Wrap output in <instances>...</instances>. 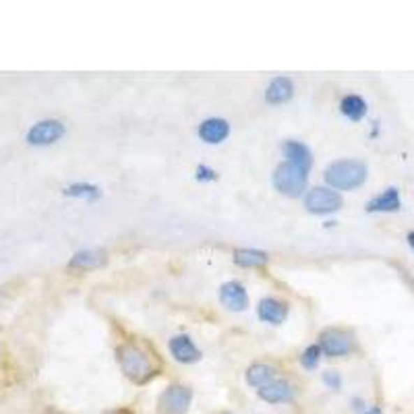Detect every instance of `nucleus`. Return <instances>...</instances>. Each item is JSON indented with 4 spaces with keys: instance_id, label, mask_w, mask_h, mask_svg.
I'll return each instance as SVG.
<instances>
[{
    "instance_id": "f8f14e48",
    "label": "nucleus",
    "mask_w": 414,
    "mask_h": 414,
    "mask_svg": "<svg viewBox=\"0 0 414 414\" xmlns=\"http://www.w3.org/2000/svg\"><path fill=\"white\" fill-rule=\"evenodd\" d=\"M220 298L222 302L230 309V311H244L249 306V296L246 290L242 288V284L238 282H226L220 288Z\"/></svg>"
},
{
    "instance_id": "aec40b11",
    "label": "nucleus",
    "mask_w": 414,
    "mask_h": 414,
    "mask_svg": "<svg viewBox=\"0 0 414 414\" xmlns=\"http://www.w3.org/2000/svg\"><path fill=\"white\" fill-rule=\"evenodd\" d=\"M319 356H321V348H319V344H313V346H309L302 356H300V362H302V367L304 369H315L317 364H319Z\"/></svg>"
},
{
    "instance_id": "9b49d317",
    "label": "nucleus",
    "mask_w": 414,
    "mask_h": 414,
    "mask_svg": "<svg viewBox=\"0 0 414 414\" xmlns=\"http://www.w3.org/2000/svg\"><path fill=\"white\" fill-rule=\"evenodd\" d=\"M259 319L265 321V323H272V325H280L286 315H288V304L276 300V298H263L259 302Z\"/></svg>"
},
{
    "instance_id": "6e6552de",
    "label": "nucleus",
    "mask_w": 414,
    "mask_h": 414,
    "mask_svg": "<svg viewBox=\"0 0 414 414\" xmlns=\"http://www.w3.org/2000/svg\"><path fill=\"white\" fill-rule=\"evenodd\" d=\"M259 398L267 404H286L295 400V385L284 379H274L259 390Z\"/></svg>"
},
{
    "instance_id": "a211bd4d",
    "label": "nucleus",
    "mask_w": 414,
    "mask_h": 414,
    "mask_svg": "<svg viewBox=\"0 0 414 414\" xmlns=\"http://www.w3.org/2000/svg\"><path fill=\"white\" fill-rule=\"evenodd\" d=\"M340 110H342V114H344L346 119L360 120L364 114H367V102H364L360 96L350 94V96L342 98V102H340Z\"/></svg>"
},
{
    "instance_id": "2eb2a0df",
    "label": "nucleus",
    "mask_w": 414,
    "mask_h": 414,
    "mask_svg": "<svg viewBox=\"0 0 414 414\" xmlns=\"http://www.w3.org/2000/svg\"><path fill=\"white\" fill-rule=\"evenodd\" d=\"M293 94H295L293 81H290L288 77H278V79H274L272 85L267 87L265 100H267L269 104H284V102H288V100L293 98Z\"/></svg>"
},
{
    "instance_id": "ddd939ff",
    "label": "nucleus",
    "mask_w": 414,
    "mask_h": 414,
    "mask_svg": "<svg viewBox=\"0 0 414 414\" xmlns=\"http://www.w3.org/2000/svg\"><path fill=\"white\" fill-rule=\"evenodd\" d=\"M402 207V201H400V193L396 186H390L385 188L381 195L373 197L369 203H367V212H398Z\"/></svg>"
},
{
    "instance_id": "39448f33",
    "label": "nucleus",
    "mask_w": 414,
    "mask_h": 414,
    "mask_svg": "<svg viewBox=\"0 0 414 414\" xmlns=\"http://www.w3.org/2000/svg\"><path fill=\"white\" fill-rule=\"evenodd\" d=\"M304 207L311 214H332L342 207V197L325 186H315L304 197Z\"/></svg>"
},
{
    "instance_id": "f03ea898",
    "label": "nucleus",
    "mask_w": 414,
    "mask_h": 414,
    "mask_svg": "<svg viewBox=\"0 0 414 414\" xmlns=\"http://www.w3.org/2000/svg\"><path fill=\"white\" fill-rule=\"evenodd\" d=\"M364 178H367V166L358 160L334 162L325 170L327 184H332L334 188H340V191H350V188L360 186L364 182Z\"/></svg>"
},
{
    "instance_id": "423d86ee",
    "label": "nucleus",
    "mask_w": 414,
    "mask_h": 414,
    "mask_svg": "<svg viewBox=\"0 0 414 414\" xmlns=\"http://www.w3.org/2000/svg\"><path fill=\"white\" fill-rule=\"evenodd\" d=\"M319 348L330 356H346L355 350V340L346 330H325L319 336Z\"/></svg>"
},
{
    "instance_id": "f257e3e1",
    "label": "nucleus",
    "mask_w": 414,
    "mask_h": 414,
    "mask_svg": "<svg viewBox=\"0 0 414 414\" xmlns=\"http://www.w3.org/2000/svg\"><path fill=\"white\" fill-rule=\"evenodd\" d=\"M117 355H119L122 373L137 385H143L158 375V369H160L158 358H156L158 355L147 350L141 344H135V342L120 344Z\"/></svg>"
},
{
    "instance_id": "5701e85b",
    "label": "nucleus",
    "mask_w": 414,
    "mask_h": 414,
    "mask_svg": "<svg viewBox=\"0 0 414 414\" xmlns=\"http://www.w3.org/2000/svg\"><path fill=\"white\" fill-rule=\"evenodd\" d=\"M362 414H381V408L379 406H373V408H367Z\"/></svg>"
},
{
    "instance_id": "20e7f679",
    "label": "nucleus",
    "mask_w": 414,
    "mask_h": 414,
    "mask_svg": "<svg viewBox=\"0 0 414 414\" xmlns=\"http://www.w3.org/2000/svg\"><path fill=\"white\" fill-rule=\"evenodd\" d=\"M193 392L184 385H168L158 398L160 414H184L191 406Z\"/></svg>"
},
{
    "instance_id": "f3484780",
    "label": "nucleus",
    "mask_w": 414,
    "mask_h": 414,
    "mask_svg": "<svg viewBox=\"0 0 414 414\" xmlns=\"http://www.w3.org/2000/svg\"><path fill=\"white\" fill-rule=\"evenodd\" d=\"M104 263H106V253L98 251V249H89V251L77 253L71 259L68 267H73V269H96V267H100Z\"/></svg>"
},
{
    "instance_id": "b1692460",
    "label": "nucleus",
    "mask_w": 414,
    "mask_h": 414,
    "mask_svg": "<svg viewBox=\"0 0 414 414\" xmlns=\"http://www.w3.org/2000/svg\"><path fill=\"white\" fill-rule=\"evenodd\" d=\"M408 244H411V246L414 249V230L411 232V235H408Z\"/></svg>"
},
{
    "instance_id": "7ed1b4c3",
    "label": "nucleus",
    "mask_w": 414,
    "mask_h": 414,
    "mask_svg": "<svg viewBox=\"0 0 414 414\" xmlns=\"http://www.w3.org/2000/svg\"><path fill=\"white\" fill-rule=\"evenodd\" d=\"M274 186L286 197H300L306 188V172L290 164H280L274 172Z\"/></svg>"
},
{
    "instance_id": "6ab92c4d",
    "label": "nucleus",
    "mask_w": 414,
    "mask_h": 414,
    "mask_svg": "<svg viewBox=\"0 0 414 414\" xmlns=\"http://www.w3.org/2000/svg\"><path fill=\"white\" fill-rule=\"evenodd\" d=\"M267 255L263 251H255V249H238L235 253V261L240 267H261L267 263Z\"/></svg>"
},
{
    "instance_id": "4468645a",
    "label": "nucleus",
    "mask_w": 414,
    "mask_h": 414,
    "mask_svg": "<svg viewBox=\"0 0 414 414\" xmlns=\"http://www.w3.org/2000/svg\"><path fill=\"white\" fill-rule=\"evenodd\" d=\"M170 353L177 358L178 362H197L201 358L199 348L188 336H177L170 340Z\"/></svg>"
},
{
    "instance_id": "9d476101",
    "label": "nucleus",
    "mask_w": 414,
    "mask_h": 414,
    "mask_svg": "<svg viewBox=\"0 0 414 414\" xmlns=\"http://www.w3.org/2000/svg\"><path fill=\"white\" fill-rule=\"evenodd\" d=\"M230 133V124L224 119H207L201 122L199 126V137L205 141V143H222Z\"/></svg>"
},
{
    "instance_id": "dca6fc26",
    "label": "nucleus",
    "mask_w": 414,
    "mask_h": 414,
    "mask_svg": "<svg viewBox=\"0 0 414 414\" xmlns=\"http://www.w3.org/2000/svg\"><path fill=\"white\" fill-rule=\"evenodd\" d=\"M276 379V367L274 364H267V362H255L249 367L246 371V383L251 387H263L267 383H272Z\"/></svg>"
},
{
    "instance_id": "bb28decb",
    "label": "nucleus",
    "mask_w": 414,
    "mask_h": 414,
    "mask_svg": "<svg viewBox=\"0 0 414 414\" xmlns=\"http://www.w3.org/2000/svg\"><path fill=\"white\" fill-rule=\"evenodd\" d=\"M224 414H230V413H224Z\"/></svg>"
},
{
    "instance_id": "0eeeda50",
    "label": "nucleus",
    "mask_w": 414,
    "mask_h": 414,
    "mask_svg": "<svg viewBox=\"0 0 414 414\" xmlns=\"http://www.w3.org/2000/svg\"><path fill=\"white\" fill-rule=\"evenodd\" d=\"M64 135V124L59 120H42L38 124H34L27 133V141L31 145H50L54 141H59Z\"/></svg>"
},
{
    "instance_id": "4be33fe9",
    "label": "nucleus",
    "mask_w": 414,
    "mask_h": 414,
    "mask_svg": "<svg viewBox=\"0 0 414 414\" xmlns=\"http://www.w3.org/2000/svg\"><path fill=\"white\" fill-rule=\"evenodd\" d=\"M323 379H325V383H327V385H330L332 390H338V387H340V377H338V375H336L334 371L325 373V377H323Z\"/></svg>"
},
{
    "instance_id": "1a4fd4ad",
    "label": "nucleus",
    "mask_w": 414,
    "mask_h": 414,
    "mask_svg": "<svg viewBox=\"0 0 414 414\" xmlns=\"http://www.w3.org/2000/svg\"><path fill=\"white\" fill-rule=\"evenodd\" d=\"M282 151H284V156H286V164L295 166V168L302 170V172H309V170H311V166H313V156H311V151H309L306 145H302V143H298V141H286V143L282 145Z\"/></svg>"
},
{
    "instance_id": "393cba45",
    "label": "nucleus",
    "mask_w": 414,
    "mask_h": 414,
    "mask_svg": "<svg viewBox=\"0 0 414 414\" xmlns=\"http://www.w3.org/2000/svg\"><path fill=\"white\" fill-rule=\"evenodd\" d=\"M102 414H120L119 411H106V413H102Z\"/></svg>"
},
{
    "instance_id": "a878e982",
    "label": "nucleus",
    "mask_w": 414,
    "mask_h": 414,
    "mask_svg": "<svg viewBox=\"0 0 414 414\" xmlns=\"http://www.w3.org/2000/svg\"><path fill=\"white\" fill-rule=\"evenodd\" d=\"M46 414H60V413H46Z\"/></svg>"
},
{
    "instance_id": "412c9836",
    "label": "nucleus",
    "mask_w": 414,
    "mask_h": 414,
    "mask_svg": "<svg viewBox=\"0 0 414 414\" xmlns=\"http://www.w3.org/2000/svg\"><path fill=\"white\" fill-rule=\"evenodd\" d=\"M68 195H77V197H98V188L96 186H87V184H75L68 188Z\"/></svg>"
}]
</instances>
